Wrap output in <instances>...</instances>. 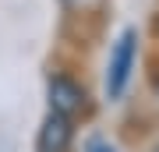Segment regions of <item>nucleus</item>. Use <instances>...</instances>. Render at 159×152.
Listing matches in <instances>:
<instances>
[{
    "mask_svg": "<svg viewBox=\"0 0 159 152\" xmlns=\"http://www.w3.org/2000/svg\"><path fill=\"white\" fill-rule=\"evenodd\" d=\"M134 50H138V35L131 32V28H124L120 39H117V46H113V53H110V71H106V92H110V99L124 96L131 67H134Z\"/></svg>",
    "mask_w": 159,
    "mask_h": 152,
    "instance_id": "nucleus-1",
    "label": "nucleus"
},
{
    "mask_svg": "<svg viewBox=\"0 0 159 152\" xmlns=\"http://www.w3.org/2000/svg\"><path fill=\"white\" fill-rule=\"evenodd\" d=\"M85 106V92L81 85H74L71 78H50V110L60 117H74Z\"/></svg>",
    "mask_w": 159,
    "mask_h": 152,
    "instance_id": "nucleus-2",
    "label": "nucleus"
},
{
    "mask_svg": "<svg viewBox=\"0 0 159 152\" xmlns=\"http://www.w3.org/2000/svg\"><path fill=\"white\" fill-rule=\"evenodd\" d=\"M71 135H74L71 117L50 113V120H46L43 131H39V152H64V149L71 145Z\"/></svg>",
    "mask_w": 159,
    "mask_h": 152,
    "instance_id": "nucleus-3",
    "label": "nucleus"
},
{
    "mask_svg": "<svg viewBox=\"0 0 159 152\" xmlns=\"http://www.w3.org/2000/svg\"><path fill=\"white\" fill-rule=\"evenodd\" d=\"M89 152H117V149H113V145H106V141H92Z\"/></svg>",
    "mask_w": 159,
    "mask_h": 152,
    "instance_id": "nucleus-4",
    "label": "nucleus"
},
{
    "mask_svg": "<svg viewBox=\"0 0 159 152\" xmlns=\"http://www.w3.org/2000/svg\"><path fill=\"white\" fill-rule=\"evenodd\" d=\"M156 152H159V149H156Z\"/></svg>",
    "mask_w": 159,
    "mask_h": 152,
    "instance_id": "nucleus-5",
    "label": "nucleus"
}]
</instances>
